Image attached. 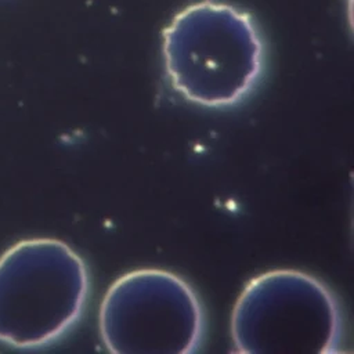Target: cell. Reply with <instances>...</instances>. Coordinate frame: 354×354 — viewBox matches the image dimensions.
Returning <instances> with one entry per match:
<instances>
[{"instance_id": "3", "label": "cell", "mask_w": 354, "mask_h": 354, "mask_svg": "<svg viewBox=\"0 0 354 354\" xmlns=\"http://www.w3.org/2000/svg\"><path fill=\"white\" fill-rule=\"evenodd\" d=\"M232 350L241 354H337L343 314L333 292L296 268L257 274L231 313Z\"/></svg>"}, {"instance_id": "4", "label": "cell", "mask_w": 354, "mask_h": 354, "mask_svg": "<svg viewBox=\"0 0 354 354\" xmlns=\"http://www.w3.org/2000/svg\"><path fill=\"white\" fill-rule=\"evenodd\" d=\"M104 347L115 354H191L205 332L195 289L173 271L145 267L118 277L98 311Z\"/></svg>"}, {"instance_id": "1", "label": "cell", "mask_w": 354, "mask_h": 354, "mask_svg": "<svg viewBox=\"0 0 354 354\" xmlns=\"http://www.w3.org/2000/svg\"><path fill=\"white\" fill-rule=\"evenodd\" d=\"M162 58L171 88L185 101L223 109L239 104L257 84L264 44L248 12L202 0L178 11L163 29Z\"/></svg>"}, {"instance_id": "2", "label": "cell", "mask_w": 354, "mask_h": 354, "mask_svg": "<svg viewBox=\"0 0 354 354\" xmlns=\"http://www.w3.org/2000/svg\"><path fill=\"white\" fill-rule=\"evenodd\" d=\"M90 292L86 261L57 238L22 239L0 256V343L39 348L82 317Z\"/></svg>"}]
</instances>
